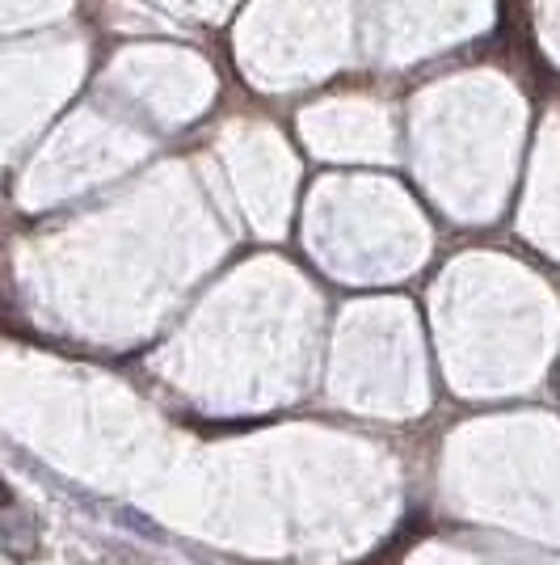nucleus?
<instances>
[{
	"mask_svg": "<svg viewBox=\"0 0 560 565\" xmlns=\"http://www.w3.org/2000/svg\"><path fill=\"white\" fill-rule=\"evenodd\" d=\"M13 507H18V498H13V490L0 481V511H13Z\"/></svg>",
	"mask_w": 560,
	"mask_h": 565,
	"instance_id": "nucleus-1",
	"label": "nucleus"
}]
</instances>
